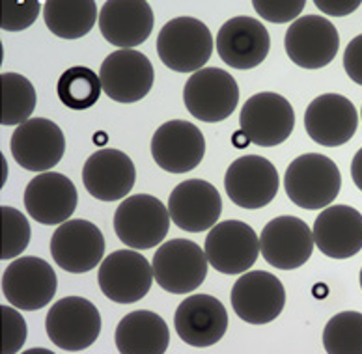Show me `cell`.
Here are the masks:
<instances>
[{"instance_id":"obj_1","label":"cell","mask_w":362,"mask_h":354,"mask_svg":"<svg viewBox=\"0 0 362 354\" xmlns=\"http://www.w3.org/2000/svg\"><path fill=\"white\" fill-rule=\"evenodd\" d=\"M284 187L288 198L300 209H325L337 200L341 175L337 163L325 155L305 153L290 163Z\"/></svg>"},{"instance_id":"obj_2","label":"cell","mask_w":362,"mask_h":354,"mask_svg":"<svg viewBox=\"0 0 362 354\" xmlns=\"http://www.w3.org/2000/svg\"><path fill=\"white\" fill-rule=\"evenodd\" d=\"M157 54L172 71H200L213 54L211 32L194 17H176L160 28Z\"/></svg>"},{"instance_id":"obj_3","label":"cell","mask_w":362,"mask_h":354,"mask_svg":"<svg viewBox=\"0 0 362 354\" xmlns=\"http://www.w3.org/2000/svg\"><path fill=\"white\" fill-rule=\"evenodd\" d=\"M168 207L150 194L125 198L114 213V231L125 247L150 250L165 241L170 230Z\"/></svg>"},{"instance_id":"obj_4","label":"cell","mask_w":362,"mask_h":354,"mask_svg":"<svg viewBox=\"0 0 362 354\" xmlns=\"http://www.w3.org/2000/svg\"><path fill=\"white\" fill-rule=\"evenodd\" d=\"M153 278L157 285L172 295L197 291L207 276L206 250L189 239H172L157 248L153 261Z\"/></svg>"},{"instance_id":"obj_5","label":"cell","mask_w":362,"mask_h":354,"mask_svg":"<svg viewBox=\"0 0 362 354\" xmlns=\"http://www.w3.org/2000/svg\"><path fill=\"white\" fill-rule=\"evenodd\" d=\"M183 103L191 116L206 124L230 118L239 103L235 78L221 67H204L192 73L183 88Z\"/></svg>"},{"instance_id":"obj_6","label":"cell","mask_w":362,"mask_h":354,"mask_svg":"<svg viewBox=\"0 0 362 354\" xmlns=\"http://www.w3.org/2000/svg\"><path fill=\"white\" fill-rule=\"evenodd\" d=\"M45 330L58 349L78 353L98 341L101 315L93 302L86 298L64 297L47 312Z\"/></svg>"},{"instance_id":"obj_7","label":"cell","mask_w":362,"mask_h":354,"mask_svg":"<svg viewBox=\"0 0 362 354\" xmlns=\"http://www.w3.org/2000/svg\"><path fill=\"white\" fill-rule=\"evenodd\" d=\"M239 125L250 144L274 148L286 142L293 133V107L280 93H256L243 105V110L239 114Z\"/></svg>"},{"instance_id":"obj_8","label":"cell","mask_w":362,"mask_h":354,"mask_svg":"<svg viewBox=\"0 0 362 354\" xmlns=\"http://www.w3.org/2000/svg\"><path fill=\"white\" fill-rule=\"evenodd\" d=\"M99 81L109 99L122 105L139 103L151 92L156 71L150 58L135 49H119L105 58Z\"/></svg>"},{"instance_id":"obj_9","label":"cell","mask_w":362,"mask_h":354,"mask_svg":"<svg viewBox=\"0 0 362 354\" xmlns=\"http://www.w3.org/2000/svg\"><path fill=\"white\" fill-rule=\"evenodd\" d=\"M153 280L151 263L133 248L112 252L99 265V289L116 304L142 300L150 293Z\"/></svg>"},{"instance_id":"obj_10","label":"cell","mask_w":362,"mask_h":354,"mask_svg":"<svg viewBox=\"0 0 362 354\" xmlns=\"http://www.w3.org/2000/svg\"><path fill=\"white\" fill-rule=\"evenodd\" d=\"M57 288V272L42 257H19L11 261L2 274L6 300L23 312L45 308L54 297Z\"/></svg>"},{"instance_id":"obj_11","label":"cell","mask_w":362,"mask_h":354,"mask_svg":"<svg viewBox=\"0 0 362 354\" xmlns=\"http://www.w3.org/2000/svg\"><path fill=\"white\" fill-rule=\"evenodd\" d=\"M286 54L303 69H321L337 58L340 36L327 17L303 16L291 23L284 36Z\"/></svg>"},{"instance_id":"obj_12","label":"cell","mask_w":362,"mask_h":354,"mask_svg":"<svg viewBox=\"0 0 362 354\" xmlns=\"http://www.w3.org/2000/svg\"><path fill=\"white\" fill-rule=\"evenodd\" d=\"M207 261L223 274H243L259 256V239L256 231L241 220L218 222L206 237Z\"/></svg>"},{"instance_id":"obj_13","label":"cell","mask_w":362,"mask_h":354,"mask_svg":"<svg viewBox=\"0 0 362 354\" xmlns=\"http://www.w3.org/2000/svg\"><path fill=\"white\" fill-rule=\"evenodd\" d=\"M279 172L271 160L259 155H245L228 166L224 189L228 198L243 209L269 206L279 192Z\"/></svg>"},{"instance_id":"obj_14","label":"cell","mask_w":362,"mask_h":354,"mask_svg":"<svg viewBox=\"0 0 362 354\" xmlns=\"http://www.w3.org/2000/svg\"><path fill=\"white\" fill-rule=\"evenodd\" d=\"M10 149L13 159L28 172H51L66 153L62 129L47 118H30L17 125L11 134Z\"/></svg>"},{"instance_id":"obj_15","label":"cell","mask_w":362,"mask_h":354,"mask_svg":"<svg viewBox=\"0 0 362 354\" xmlns=\"http://www.w3.org/2000/svg\"><path fill=\"white\" fill-rule=\"evenodd\" d=\"M314 235L305 220L297 216H276L267 222L259 235V254L271 267L295 271L310 259Z\"/></svg>"},{"instance_id":"obj_16","label":"cell","mask_w":362,"mask_h":354,"mask_svg":"<svg viewBox=\"0 0 362 354\" xmlns=\"http://www.w3.org/2000/svg\"><path fill=\"white\" fill-rule=\"evenodd\" d=\"M286 306V289L267 271L243 272L232 288V308L249 324H269Z\"/></svg>"},{"instance_id":"obj_17","label":"cell","mask_w":362,"mask_h":354,"mask_svg":"<svg viewBox=\"0 0 362 354\" xmlns=\"http://www.w3.org/2000/svg\"><path fill=\"white\" fill-rule=\"evenodd\" d=\"M105 254V237L93 222L68 220L51 237V256L58 267L71 274H84L98 267Z\"/></svg>"},{"instance_id":"obj_18","label":"cell","mask_w":362,"mask_h":354,"mask_svg":"<svg viewBox=\"0 0 362 354\" xmlns=\"http://www.w3.org/2000/svg\"><path fill=\"white\" fill-rule=\"evenodd\" d=\"M206 138L191 122L172 119L160 125L151 138V157L168 174H187L200 166Z\"/></svg>"},{"instance_id":"obj_19","label":"cell","mask_w":362,"mask_h":354,"mask_svg":"<svg viewBox=\"0 0 362 354\" xmlns=\"http://www.w3.org/2000/svg\"><path fill=\"white\" fill-rule=\"evenodd\" d=\"M358 112L355 105L340 93H323L308 105L305 129L316 144L338 148L357 133Z\"/></svg>"},{"instance_id":"obj_20","label":"cell","mask_w":362,"mask_h":354,"mask_svg":"<svg viewBox=\"0 0 362 354\" xmlns=\"http://www.w3.org/2000/svg\"><path fill=\"white\" fill-rule=\"evenodd\" d=\"M217 52L221 60L233 69H254L271 51V36L258 19L233 17L218 28Z\"/></svg>"},{"instance_id":"obj_21","label":"cell","mask_w":362,"mask_h":354,"mask_svg":"<svg viewBox=\"0 0 362 354\" xmlns=\"http://www.w3.org/2000/svg\"><path fill=\"white\" fill-rule=\"evenodd\" d=\"M23 200L30 218L43 226H57L71 218L77 209L78 194L68 175L43 172L26 185Z\"/></svg>"},{"instance_id":"obj_22","label":"cell","mask_w":362,"mask_h":354,"mask_svg":"<svg viewBox=\"0 0 362 354\" xmlns=\"http://www.w3.org/2000/svg\"><path fill=\"white\" fill-rule=\"evenodd\" d=\"M174 326L181 341L191 347H211L224 338L228 312L218 298L198 293L187 297L174 313Z\"/></svg>"},{"instance_id":"obj_23","label":"cell","mask_w":362,"mask_h":354,"mask_svg":"<svg viewBox=\"0 0 362 354\" xmlns=\"http://www.w3.org/2000/svg\"><path fill=\"white\" fill-rule=\"evenodd\" d=\"M168 213L180 230L200 233L217 224L223 213V200L209 181L187 179L172 190Z\"/></svg>"},{"instance_id":"obj_24","label":"cell","mask_w":362,"mask_h":354,"mask_svg":"<svg viewBox=\"0 0 362 354\" xmlns=\"http://www.w3.org/2000/svg\"><path fill=\"white\" fill-rule=\"evenodd\" d=\"M136 181V168L129 155L103 148L84 163L83 185L99 201H118L129 194Z\"/></svg>"},{"instance_id":"obj_25","label":"cell","mask_w":362,"mask_h":354,"mask_svg":"<svg viewBox=\"0 0 362 354\" xmlns=\"http://www.w3.org/2000/svg\"><path fill=\"white\" fill-rule=\"evenodd\" d=\"M101 36L119 49H133L150 37L156 16L146 0H109L99 11Z\"/></svg>"},{"instance_id":"obj_26","label":"cell","mask_w":362,"mask_h":354,"mask_svg":"<svg viewBox=\"0 0 362 354\" xmlns=\"http://www.w3.org/2000/svg\"><path fill=\"white\" fill-rule=\"evenodd\" d=\"M312 235L323 256L332 259L357 256L362 250V213L349 206L325 207L314 220Z\"/></svg>"},{"instance_id":"obj_27","label":"cell","mask_w":362,"mask_h":354,"mask_svg":"<svg viewBox=\"0 0 362 354\" xmlns=\"http://www.w3.org/2000/svg\"><path fill=\"white\" fill-rule=\"evenodd\" d=\"M114 341L122 354H163L170 345V330L156 312L139 309L119 321Z\"/></svg>"},{"instance_id":"obj_28","label":"cell","mask_w":362,"mask_h":354,"mask_svg":"<svg viewBox=\"0 0 362 354\" xmlns=\"http://www.w3.org/2000/svg\"><path fill=\"white\" fill-rule=\"evenodd\" d=\"M43 19L57 37L78 40L99 21L98 4L93 0H47L43 4Z\"/></svg>"},{"instance_id":"obj_29","label":"cell","mask_w":362,"mask_h":354,"mask_svg":"<svg viewBox=\"0 0 362 354\" xmlns=\"http://www.w3.org/2000/svg\"><path fill=\"white\" fill-rule=\"evenodd\" d=\"M0 84H2L0 124L10 127V125H21L28 122L37 105L34 84L19 73H2Z\"/></svg>"},{"instance_id":"obj_30","label":"cell","mask_w":362,"mask_h":354,"mask_svg":"<svg viewBox=\"0 0 362 354\" xmlns=\"http://www.w3.org/2000/svg\"><path fill=\"white\" fill-rule=\"evenodd\" d=\"M57 92L64 107L71 110H86L98 103L103 88H101L99 77L90 67L75 66L60 75Z\"/></svg>"},{"instance_id":"obj_31","label":"cell","mask_w":362,"mask_h":354,"mask_svg":"<svg viewBox=\"0 0 362 354\" xmlns=\"http://www.w3.org/2000/svg\"><path fill=\"white\" fill-rule=\"evenodd\" d=\"M323 347L329 354H362V313L340 312L329 319Z\"/></svg>"},{"instance_id":"obj_32","label":"cell","mask_w":362,"mask_h":354,"mask_svg":"<svg viewBox=\"0 0 362 354\" xmlns=\"http://www.w3.org/2000/svg\"><path fill=\"white\" fill-rule=\"evenodd\" d=\"M0 218H2V250L0 259H13L21 256L30 242L32 230L26 216L21 211L10 206L0 207Z\"/></svg>"},{"instance_id":"obj_33","label":"cell","mask_w":362,"mask_h":354,"mask_svg":"<svg viewBox=\"0 0 362 354\" xmlns=\"http://www.w3.org/2000/svg\"><path fill=\"white\" fill-rule=\"evenodd\" d=\"M42 11L37 0H21V2H6L2 4V21L0 28L6 32H21L36 23Z\"/></svg>"},{"instance_id":"obj_34","label":"cell","mask_w":362,"mask_h":354,"mask_svg":"<svg viewBox=\"0 0 362 354\" xmlns=\"http://www.w3.org/2000/svg\"><path fill=\"white\" fill-rule=\"evenodd\" d=\"M2 315V353L16 354L23 349L26 341V321L16 306H0Z\"/></svg>"},{"instance_id":"obj_35","label":"cell","mask_w":362,"mask_h":354,"mask_svg":"<svg viewBox=\"0 0 362 354\" xmlns=\"http://www.w3.org/2000/svg\"><path fill=\"white\" fill-rule=\"evenodd\" d=\"M306 6V0H254L252 8L262 19L269 23L297 21Z\"/></svg>"},{"instance_id":"obj_36","label":"cell","mask_w":362,"mask_h":354,"mask_svg":"<svg viewBox=\"0 0 362 354\" xmlns=\"http://www.w3.org/2000/svg\"><path fill=\"white\" fill-rule=\"evenodd\" d=\"M344 69L353 83L362 86V34L347 43L344 52Z\"/></svg>"},{"instance_id":"obj_37","label":"cell","mask_w":362,"mask_h":354,"mask_svg":"<svg viewBox=\"0 0 362 354\" xmlns=\"http://www.w3.org/2000/svg\"><path fill=\"white\" fill-rule=\"evenodd\" d=\"M317 10L331 17H346L351 16L357 10L361 2L358 0H314Z\"/></svg>"},{"instance_id":"obj_38","label":"cell","mask_w":362,"mask_h":354,"mask_svg":"<svg viewBox=\"0 0 362 354\" xmlns=\"http://www.w3.org/2000/svg\"><path fill=\"white\" fill-rule=\"evenodd\" d=\"M351 177L355 187L362 192V148L358 149L351 160Z\"/></svg>"},{"instance_id":"obj_39","label":"cell","mask_w":362,"mask_h":354,"mask_svg":"<svg viewBox=\"0 0 362 354\" xmlns=\"http://www.w3.org/2000/svg\"><path fill=\"white\" fill-rule=\"evenodd\" d=\"M232 142H233V146H235V148H238V149H243V148H247V146L250 144V140L247 138V136H245L243 131H238V133L233 134Z\"/></svg>"},{"instance_id":"obj_40","label":"cell","mask_w":362,"mask_h":354,"mask_svg":"<svg viewBox=\"0 0 362 354\" xmlns=\"http://www.w3.org/2000/svg\"><path fill=\"white\" fill-rule=\"evenodd\" d=\"M6 175H8V165H6V159L2 157V185L6 183Z\"/></svg>"},{"instance_id":"obj_41","label":"cell","mask_w":362,"mask_h":354,"mask_svg":"<svg viewBox=\"0 0 362 354\" xmlns=\"http://www.w3.org/2000/svg\"><path fill=\"white\" fill-rule=\"evenodd\" d=\"M105 140H107V136H105V133H99L98 136H95V142H98L99 146L105 144Z\"/></svg>"},{"instance_id":"obj_42","label":"cell","mask_w":362,"mask_h":354,"mask_svg":"<svg viewBox=\"0 0 362 354\" xmlns=\"http://www.w3.org/2000/svg\"><path fill=\"white\" fill-rule=\"evenodd\" d=\"M358 280H361V289H362V269H361V276H358Z\"/></svg>"},{"instance_id":"obj_43","label":"cell","mask_w":362,"mask_h":354,"mask_svg":"<svg viewBox=\"0 0 362 354\" xmlns=\"http://www.w3.org/2000/svg\"><path fill=\"white\" fill-rule=\"evenodd\" d=\"M361 118H362V110H361Z\"/></svg>"}]
</instances>
